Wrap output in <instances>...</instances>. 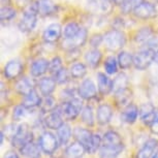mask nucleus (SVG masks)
<instances>
[{
	"label": "nucleus",
	"instance_id": "obj_16",
	"mask_svg": "<svg viewBox=\"0 0 158 158\" xmlns=\"http://www.w3.org/2000/svg\"><path fill=\"white\" fill-rule=\"evenodd\" d=\"M97 122L100 125H106L108 124L113 117V110L111 106L106 103L100 104L97 109Z\"/></svg>",
	"mask_w": 158,
	"mask_h": 158
},
{
	"label": "nucleus",
	"instance_id": "obj_19",
	"mask_svg": "<svg viewBox=\"0 0 158 158\" xmlns=\"http://www.w3.org/2000/svg\"><path fill=\"white\" fill-rule=\"evenodd\" d=\"M98 90L101 95H108L113 91V81L102 73H97Z\"/></svg>",
	"mask_w": 158,
	"mask_h": 158
},
{
	"label": "nucleus",
	"instance_id": "obj_1",
	"mask_svg": "<svg viewBox=\"0 0 158 158\" xmlns=\"http://www.w3.org/2000/svg\"><path fill=\"white\" fill-rule=\"evenodd\" d=\"M38 2H32L24 10L22 19L19 22V29L24 33L31 32L37 22Z\"/></svg>",
	"mask_w": 158,
	"mask_h": 158
},
{
	"label": "nucleus",
	"instance_id": "obj_5",
	"mask_svg": "<svg viewBox=\"0 0 158 158\" xmlns=\"http://www.w3.org/2000/svg\"><path fill=\"white\" fill-rule=\"evenodd\" d=\"M32 142V132L29 129L27 123H23L18 126L16 133L13 136V146L21 148L27 143Z\"/></svg>",
	"mask_w": 158,
	"mask_h": 158
},
{
	"label": "nucleus",
	"instance_id": "obj_2",
	"mask_svg": "<svg viewBox=\"0 0 158 158\" xmlns=\"http://www.w3.org/2000/svg\"><path fill=\"white\" fill-rule=\"evenodd\" d=\"M82 101L80 98H73L69 101H64L58 106L57 112L62 116V118L68 121H73L77 117L80 112H82Z\"/></svg>",
	"mask_w": 158,
	"mask_h": 158
},
{
	"label": "nucleus",
	"instance_id": "obj_42",
	"mask_svg": "<svg viewBox=\"0 0 158 158\" xmlns=\"http://www.w3.org/2000/svg\"><path fill=\"white\" fill-rule=\"evenodd\" d=\"M54 79H55L56 83H58V84H65V83H67V81H68L67 70L65 69L64 67L61 68L58 73H56L54 74Z\"/></svg>",
	"mask_w": 158,
	"mask_h": 158
},
{
	"label": "nucleus",
	"instance_id": "obj_17",
	"mask_svg": "<svg viewBox=\"0 0 158 158\" xmlns=\"http://www.w3.org/2000/svg\"><path fill=\"white\" fill-rule=\"evenodd\" d=\"M139 114V108L135 104H128L126 108H124L123 112L121 114V119L122 121H124L125 123L128 124H132L135 123V120L138 119V116Z\"/></svg>",
	"mask_w": 158,
	"mask_h": 158
},
{
	"label": "nucleus",
	"instance_id": "obj_22",
	"mask_svg": "<svg viewBox=\"0 0 158 158\" xmlns=\"http://www.w3.org/2000/svg\"><path fill=\"white\" fill-rule=\"evenodd\" d=\"M20 151L24 156L27 158H40V150L37 145L34 143H27L20 148Z\"/></svg>",
	"mask_w": 158,
	"mask_h": 158
},
{
	"label": "nucleus",
	"instance_id": "obj_45",
	"mask_svg": "<svg viewBox=\"0 0 158 158\" xmlns=\"http://www.w3.org/2000/svg\"><path fill=\"white\" fill-rule=\"evenodd\" d=\"M99 8L104 14H109L112 10L113 4L110 0H99Z\"/></svg>",
	"mask_w": 158,
	"mask_h": 158
},
{
	"label": "nucleus",
	"instance_id": "obj_6",
	"mask_svg": "<svg viewBox=\"0 0 158 158\" xmlns=\"http://www.w3.org/2000/svg\"><path fill=\"white\" fill-rule=\"evenodd\" d=\"M40 147L44 153L52 155L58 148V141L53 133L46 131L40 138Z\"/></svg>",
	"mask_w": 158,
	"mask_h": 158
},
{
	"label": "nucleus",
	"instance_id": "obj_15",
	"mask_svg": "<svg viewBox=\"0 0 158 158\" xmlns=\"http://www.w3.org/2000/svg\"><path fill=\"white\" fill-rule=\"evenodd\" d=\"M124 149V145L112 146V145H102L99 150L100 158H117Z\"/></svg>",
	"mask_w": 158,
	"mask_h": 158
},
{
	"label": "nucleus",
	"instance_id": "obj_12",
	"mask_svg": "<svg viewBox=\"0 0 158 158\" xmlns=\"http://www.w3.org/2000/svg\"><path fill=\"white\" fill-rule=\"evenodd\" d=\"M23 71V64L18 60H11L7 62L4 66V77L8 80L16 79L22 73Z\"/></svg>",
	"mask_w": 158,
	"mask_h": 158
},
{
	"label": "nucleus",
	"instance_id": "obj_24",
	"mask_svg": "<svg viewBox=\"0 0 158 158\" xmlns=\"http://www.w3.org/2000/svg\"><path fill=\"white\" fill-rule=\"evenodd\" d=\"M115 99L116 102L119 106H122V108H126L128 104H130V100L131 97H132V93L128 88H125L123 90H120L115 93Z\"/></svg>",
	"mask_w": 158,
	"mask_h": 158
},
{
	"label": "nucleus",
	"instance_id": "obj_49",
	"mask_svg": "<svg viewBox=\"0 0 158 158\" xmlns=\"http://www.w3.org/2000/svg\"><path fill=\"white\" fill-rule=\"evenodd\" d=\"M125 1H126V0H112V2L115 5H122Z\"/></svg>",
	"mask_w": 158,
	"mask_h": 158
},
{
	"label": "nucleus",
	"instance_id": "obj_14",
	"mask_svg": "<svg viewBox=\"0 0 158 158\" xmlns=\"http://www.w3.org/2000/svg\"><path fill=\"white\" fill-rule=\"evenodd\" d=\"M50 66V62L47 59L40 58L37 60H35L32 62L31 66H30V73L32 77H40L43 74H44L49 70Z\"/></svg>",
	"mask_w": 158,
	"mask_h": 158
},
{
	"label": "nucleus",
	"instance_id": "obj_50",
	"mask_svg": "<svg viewBox=\"0 0 158 158\" xmlns=\"http://www.w3.org/2000/svg\"><path fill=\"white\" fill-rule=\"evenodd\" d=\"M154 62L156 64H158V50L155 52V57H154Z\"/></svg>",
	"mask_w": 158,
	"mask_h": 158
},
{
	"label": "nucleus",
	"instance_id": "obj_18",
	"mask_svg": "<svg viewBox=\"0 0 158 158\" xmlns=\"http://www.w3.org/2000/svg\"><path fill=\"white\" fill-rule=\"evenodd\" d=\"M38 89H40V93L44 95V96H49L53 93V91L55 90L56 88V81L55 79H52V77H41V79L38 81Z\"/></svg>",
	"mask_w": 158,
	"mask_h": 158
},
{
	"label": "nucleus",
	"instance_id": "obj_51",
	"mask_svg": "<svg viewBox=\"0 0 158 158\" xmlns=\"http://www.w3.org/2000/svg\"><path fill=\"white\" fill-rule=\"evenodd\" d=\"M152 158H158V151L156 152V154H155V155H154V156H153V157H152Z\"/></svg>",
	"mask_w": 158,
	"mask_h": 158
},
{
	"label": "nucleus",
	"instance_id": "obj_43",
	"mask_svg": "<svg viewBox=\"0 0 158 158\" xmlns=\"http://www.w3.org/2000/svg\"><path fill=\"white\" fill-rule=\"evenodd\" d=\"M101 145V138L99 135H93V138H92V142H91V146L88 150V153L93 154L95 153L98 149H99Z\"/></svg>",
	"mask_w": 158,
	"mask_h": 158
},
{
	"label": "nucleus",
	"instance_id": "obj_47",
	"mask_svg": "<svg viewBox=\"0 0 158 158\" xmlns=\"http://www.w3.org/2000/svg\"><path fill=\"white\" fill-rule=\"evenodd\" d=\"M151 126V131L155 135H158V114L156 116V118L154 119V121L152 122V124L150 125Z\"/></svg>",
	"mask_w": 158,
	"mask_h": 158
},
{
	"label": "nucleus",
	"instance_id": "obj_23",
	"mask_svg": "<svg viewBox=\"0 0 158 158\" xmlns=\"http://www.w3.org/2000/svg\"><path fill=\"white\" fill-rule=\"evenodd\" d=\"M102 55L101 52L97 49H92L90 51H88L85 55V60L88 63V65L92 68H96L99 65Z\"/></svg>",
	"mask_w": 158,
	"mask_h": 158
},
{
	"label": "nucleus",
	"instance_id": "obj_33",
	"mask_svg": "<svg viewBox=\"0 0 158 158\" xmlns=\"http://www.w3.org/2000/svg\"><path fill=\"white\" fill-rule=\"evenodd\" d=\"M57 108V103L56 100L53 98L51 95L49 96H44V98L41 100L40 103V109L44 113H51Z\"/></svg>",
	"mask_w": 158,
	"mask_h": 158
},
{
	"label": "nucleus",
	"instance_id": "obj_32",
	"mask_svg": "<svg viewBox=\"0 0 158 158\" xmlns=\"http://www.w3.org/2000/svg\"><path fill=\"white\" fill-rule=\"evenodd\" d=\"M81 27L80 25L76 22H70L68 23L66 26L64 27V31H63V35H64V40H67V38H71L79 33L81 31Z\"/></svg>",
	"mask_w": 158,
	"mask_h": 158
},
{
	"label": "nucleus",
	"instance_id": "obj_38",
	"mask_svg": "<svg viewBox=\"0 0 158 158\" xmlns=\"http://www.w3.org/2000/svg\"><path fill=\"white\" fill-rule=\"evenodd\" d=\"M152 38V30L149 27L142 28L138 33H136L135 40L138 43H146V41H150Z\"/></svg>",
	"mask_w": 158,
	"mask_h": 158
},
{
	"label": "nucleus",
	"instance_id": "obj_13",
	"mask_svg": "<svg viewBox=\"0 0 158 158\" xmlns=\"http://www.w3.org/2000/svg\"><path fill=\"white\" fill-rule=\"evenodd\" d=\"M61 33H62L61 26L59 24L54 23V24H51V25H49L46 28V30L44 31L43 37L47 43L53 44L60 38Z\"/></svg>",
	"mask_w": 158,
	"mask_h": 158
},
{
	"label": "nucleus",
	"instance_id": "obj_25",
	"mask_svg": "<svg viewBox=\"0 0 158 158\" xmlns=\"http://www.w3.org/2000/svg\"><path fill=\"white\" fill-rule=\"evenodd\" d=\"M86 149L80 143H73L65 151V158H81L84 155Z\"/></svg>",
	"mask_w": 158,
	"mask_h": 158
},
{
	"label": "nucleus",
	"instance_id": "obj_8",
	"mask_svg": "<svg viewBox=\"0 0 158 158\" xmlns=\"http://www.w3.org/2000/svg\"><path fill=\"white\" fill-rule=\"evenodd\" d=\"M135 13V16L139 19H143V20H147V19H151V18H154L157 14V10L156 6L151 3V2H147L144 1L143 3L135 8V10L133 11Z\"/></svg>",
	"mask_w": 158,
	"mask_h": 158
},
{
	"label": "nucleus",
	"instance_id": "obj_30",
	"mask_svg": "<svg viewBox=\"0 0 158 158\" xmlns=\"http://www.w3.org/2000/svg\"><path fill=\"white\" fill-rule=\"evenodd\" d=\"M58 131V139L61 145H66L68 141H69L71 136V129L68 124H63L62 126L57 129Z\"/></svg>",
	"mask_w": 158,
	"mask_h": 158
},
{
	"label": "nucleus",
	"instance_id": "obj_27",
	"mask_svg": "<svg viewBox=\"0 0 158 158\" xmlns=\"http://www.w3.org/2000/svg\"><path fill=\"white\" fill-rule=\"evenodd\" d=\"M41 103V98L35 90H33L30 94H28L27 96H25V99L23 101V104L26 109H33L35 106H40Z\"/></svg>",
	"mask_w": 158,
	"mask_h": 158
},
{
	"label": "nucleus",
	"instance_id": "obj_31",
	"mask_svg": "<svg viewBox=\"0 0 158 158\" xmlns=\"http://www.w3.org/2000/svg\"><path fill=\"white\" fill-rule=\"evenodd\" d=\"M118 63L121 68L126 69L131 66V64H133V57L128 52L122 51L118 56Z\"/></svg>",
	"mask_w": 158,
	"mask_h": 158
},
{
	"label": "nucleus",
	"instance_id": "obj_48",
	"mask_svg": "<svg viewBox=\"0 0 158 158\" xmlns=\"http://www.w3.org/2000/svg\"><path fill=\"white\" fill-rule=\"evenodd\" d=\"M3 158H19V156L17 155L16 152L10 151V152H7V153L4 155V157H3Z\"/></svg>",
	"mask_w": 158,
	"mask_h": 158
},
{
	"label": "nucleus",
	"instance_id": "obj_26",
	"mask_svg": "<svg viewBox=\"0 0 158 158\" xmlns=\"http://www.w3.org/2000/svg\"><path fill=\"white\" fill-rule=\"evenodd\" d=\"M16 90L19 94L23 95V96H27L30 94L32 91L34 90L33 86H32L31 82L29 81L27 77H22L16 83Z\"/></svg>",
	"mask_w": 158,
	"mask_h": 158
},
{
	"label": "nucleus",
	"instance_id": "obj_7",
	"mask_svg": "<svg viewBox=\"0 0 158 158\" xmlns=\"http://www.w3.org/2000/svg\"><path fill=\"white\" fill-rule=\"evenodd\" d=\"M86 40H87V30L84 28H82L81 31H80L76 36L64 40L62 44H63V48L65 50L76 51L77 48L84 46Z\"/></svg>",
	"mask_w": 158,
	"mask_h": 158
},
{
	"label": "nucleus",
	"instance_id": "obj_29",
	"mask_svg": "<svg viewBox=\"0 0 158 158\" xmlns=\"http://www.w3.org/2000/svg\"><path fill=\"white\" fill-rule=\"evenodd\" d=\"M103 145H112V146H120L123 145L121 136L115 131H108L103 135Z\"/></svg>",
	"mask_w": 158,
	"mask_h": 158
},
{
	"label": "nucleus",
	"instance_id": "obj_40",
	"mask_svg": "<svg viewBox=\"0 0 158 158\" xmlns=\"http://www.w3.org/2000/svg\"><path fill=\"white\" fill-rule=\"evenodd\" d=\"M16 17V10L10 6H3L0 11V18H1L2 22L5 21H10Z\"/></svg>",
	"mask_w": 158,
	"mask_h": 158
},
{
	"label": "nucleus",
	"instance_id": "obj_9",
	"mask_svg": "<svg viewBox=\"0 0 158 158\" xmlns=\"http://www.w3.org/2000/svg\"><path fill=\"white\" fill-rule=\"evenodd\" d=\"M96 86L91 79H86L82 82L79 87V95L84 99L90 100L96 97Z\"/></svg>",
	"mask_w": 158,
	"mask_h": 158
},
{
	"label": "nucleus",
	"instance_id": "obj_39",
	"mask_svg": "<svg viewBox=\"0 0 158 158\" xmlns=\"http://www.w3.org/2000/svg\"><path fill=\"white\" fill-rule=\"evenodd\" d=\"M104 68H106V71L109 74H114L117 73L118 70V62L116 61L115 57H108L106 59V62H104Z\"/></svg>",
	"mask_w": 158,
	"mask_h": 158
},
{
	"label": "nucleus",
	"instance_id": "obj_46",
	"mask_svg": "<svg viewBox=\"0 0 158 158\" xmlns=\"http://www.w3.org/2000/svg\"><path fill=\"white\" fill-rule=\"evenodd\" d=\"M102 41H103V37L101 34H94L93 36L90 38V44L93 48L99 47Z\"/></svg>",
	"mask_w": 158,
	"mask_h": 158
},
{
	"label": "nucleus",
	"instance_id": "obj_41",
	"mask_svg": "<svg viewBox=\"0 0 158 158\" xmlns=\"http://www.w3.org/2000/svg\"><path fill=\"white\" fill-rule=\"evenodd\" d=\"M63 68V65H62V60L60 57L56 56L52 59V61L50 62V66H49V71L54 76L56 73H58L59 70Z\"/></svg>",
	"mask_w": 158,
	"mask_h": 158
},
{
	"label": "nucleus",
	"instance_id": "obj_10",
	"mask_svg": "<svg viewBox=\"0 0 158 158\" xmlns=\"http://www.w3.org/2000/svg\"><path fill=\"white\" fill-rule=\"evenodd\" d=\"M73 135H74V139L77 141V143H80L81 145L84 146L86 151L88 152L89 148H90V146H91L92 138H93V135H92L91 131H89L88 129H85V128L77 127V128H74V130H73Z\"/></svg>",
	"mask_w": 158,
	"mask_h": 158
},
{
	"label": "nucleus",
	"instance_id": "obj_34",
	"mask_svg": "<svg viewBox=\"0 0 158 158\" xmlns=\"http://www.w3.org/2000/svg\"><path fill=\"white\" fill-rule=\"evenodd\" d=\"M81 117H82V121L86 125H88V126H93L94 125V114H93V110H92L90 106H86L82 110Z\"/></svg>",
	"mask_w": 158,
	"mask_h": 158
},
{
	"label": "nucleus",
	"instance_id": "obj_35",
	"mask_svg": "<svg viewBox=\"0 0 158 158\" xmlns=\"http://www.w3.org/2000/svg\"><path fill=\"white\" fill-rule=\"evenodd\" d=\"M127 84H128L127 77L125 76L124 73H120L114 81H113V91L116 93V92H118L120 90H123V89L127 88Z\"/></svg>",
	"mask_w": 158,
	"mask_h": 158
},
{
	"label": "nucleus",
	"instance_id": "obj_44",
	"mask_svg": "<svg viewBox=\"0 0 158 158\" xmlns=\"http://www.w3.org/2000/svg\"><path fill=\"white\" fill-rule=\"evenodd\" d=\"M25 113H26V108L24 106V104H19L17 106L16 108L14 109V113H13V117H14V120L15 121H19L21 120L24 116H25Z\"/></svg>",
	"mask_w": 158,
	"mask_h": 158
},
{
	"label": "nucleus",
	"instance_id": "obj_3",
	"mask_svg": "<svg viewBox=\"0 0 158 158\" xmlns=\"http://www.w3.org/2000/svg\"><path fill=\"white\" fill-rule=\"evenodd\" d=\"M103 41L106 49L111 51H118L122 49L126 44V37L122 31L118 29H112L104 34Z\"/></svg>",
	"mask_w": 158,
	"mask_h": 158
},
{
	"label": "nucleus",
	"instance_id": "obj_11",
	"mask_svg": "<svg viewBox=\"0 0 158 158\" xmlns=\"http://www.w3.org/2000/svg\"><path fill=\"white\" fill-rule=\"evenodd\" d=\"M139 111L142 121L147 125H151L157 116L156 110H155L154 106L152 103H143L139 106Z\"/></svg>",
	"mask_w": 158,
	"mask_h": 158
},
{
	"label": "nucleus",
	"instance_id": "obj_20",
	"mask_svg": "<svg viewBox=\"0 0 158 158\" xmlns=\"http://www.w3.org/2000/svg\"><path fill=\"white\" fill-rule=\"evenodd\" d=\"M44 124L48 128L51 129H59L63 125V118L58 112H51L49 115L44 118Z\"/></svg>",
	"mask_w": 158,
	"mask_h": 158
},
{
	"label": "nucleus",
	"instance_id": "obj_21",
	"mask_svg": "<svg viewBox=\"0 0 158 158\" xmlns=\"http://www.w3.org/2000/svg\"><path fill=\"white\" fill-rule=\"evenodd\" d=\"M157 147H158V142L156 139H149V141L145 143L144 147L136 153L135 158H150Z\"/></svg>",
	"mask_w": 158,
	"mask_h": 158
},
{
	"label": "nucleus",
	"instance_id": "obj_37",
	"mask_svg": "<svg viewBox=\"0 0 158 158\" xmlns=\"http://www.w3.org/2000/svg\"><path fill=\"white\" fill-rule=\"evenodd\" d=\"M87 73V68H86L85 64L83 63H74L71 65L70 67V74L74 79H80L83 77Z\"/></svg>",
	"mask_w": 158,
	"mask_h": 158
},
{
	"label": "nucleus",
	"instance_id": "obj_36",
	"mask_svg": "<svg viewBox=\"0 0 158 158\" xmlns=\"http://www.w3.org/2000/svg\"><path fill=\"white\" fill-rule=\"evenodd\" d=\"M145 0H126L121 5V10L123 14H129L131 11H135V8L139 6Z\"/></svg>",
	"mask_w": 158,
	"mask_h": 158
},
{
	"label": "nucleus",
	"instance_id": "obj_4",
	"mask_svg": "<svg viewBox=\"0 0 158 158\" xmlns=\"http://www.w3.org/2000/svg\"><path fill=\"white\" fill-rule=\"evenodd\" d=\"M155 51L153 48H145L133 57V65L138 70H145L154 62Z\"/></svg>",
	"mask_w": 158,
	"mask_h": 158
},
{
	"label": "nucleus",
	"instance_id": "obj_28",
	"mask_svg": "<svg viewBox=\"0 0 158 158\" xmlns=\"http://www.w3.org/2000/svg\"><path fill=\"white\" fill-rule=\"evenodd\" d=\"M38 2V14L43 16H49L56 10V5L51 0H40Z\"/></svg>",
	"mask_w": 158,
	"mask_h": 158
}]
</instances>
